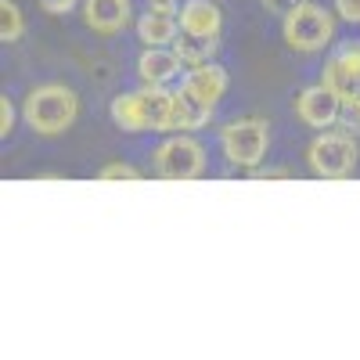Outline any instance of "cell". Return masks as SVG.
Instances as JSON below:
<instances>
[{"mask_svg":"<svg viewBox=\"0 0 360 360\" xmlns=\"http://www.w3.org/2000/svg\"><path fill=\"white\" fill-rule=\"evenodd\" d=\"M79 115V98L76 90H69L65 83H40L25 94L22 101V119L29 123V130H37L40 137H58L65 134Z\"/></svg>","mask_w":360,"mask_h":360,"instance_id":"cell-1","label":"cell"},{"mask_svg":"<svg viewBox=\"0 0 360 360\" xmlns=\"http://www.w3.org/2000/svg\"><path fill=\"white\" fill-rule=\"evenodd\" d=\"M266 148H270V123L259 115L231 119L220 130V152L234 169H249V173L259 169V162L266 159Z\"/></svg>","mask_w":360,"mask_h":360,"instance_id":"cell-2","label":"cell"},{"mask_svg":"<svg viewBox=\"0 0 360 360\" xmlns=\"http://www.w3.org/2000/svg\"><path fill=\"white\" fill-rule=\"evenodd\" d=\"M360 162V144L349 130H324L307 148V166L321 180H346Z\"/></svg>","mask_w":360,"mask_h":360,"instance_id":"cell-3","label":"cell"},{"mask_svg":"<svg viewBox=\"0 0 360 360\" xmlns=\"http://www.w3.org/2000/svg\"><path fill=\"white\" fill-rule=\"evenodd\" d=\"M281 37L299 54H317L335 37V15L314 4V0H307V4H299L292 15L281 18Z\"/></svg>","mask_w":360,"mask_h":360,"instance_id":"cell-4","label":"cell"},{"mask_svg":"<svg viewBox=\"0 0 360 360\" xmlns=\"http://www.w3.org/2000/svg\"><path fill=\"white\" fill-rule=\"evenodd\" d=\"M152 162L162 180H195L205 173V148L191 134H173L155 148Z\"/></svg>","mask_w":360,"mask_h":360,"instance_id":"cell-5","label":"cell"},{"mask_svg":"<svg viewBox=\"0 0 360 360\" xmlns=\"http://www.w3.org/2000/svg\"><path fill=\"white\" fill-rule=\"evenodd\" d=\"M292 105H295L299 123H307L310 130H332L342 119V94L328 83H314L307 90H299V98Z\"/></svg>","mask_w":360,"mask_h":360,"instance_id":"cell-6","label":"cell"},{"mask_svg":"<svg viewBox=\"0 0 360 360\" xmlns=\"http://www.w3.org/2000/svg\"><path fill=\"white\" fill-rule=\"evenodd\" d=\"M176 33H180V11L173 4L152 0L148 11L137 18V37L144 47H169V44H176Z\"/></svg>","mask_w":360,"mask_h":360,"instance_id":"cell-7","label":"cell"},{"mask_svg":"<svg viewBox=\"0 0 360 360\" xmlns=\"http://www.w3.org/2000/svg\"><path fill=\"white\" fill-rule=\"evenodd\" d=\"M83 22L98 37H119L134 22L130 0H83Z\"/></svg>","mask_w":360,"mask_h":360,"instance_id":"cell-8","label":"cell"},{"mask_svg":"<svg viewBox=\"0 0 360 360\" xmlns=\"http://www.w3.org/2000/svg\"><path fill=\"white\" fill-rule=\"evenodd\" d=\"M321 83H328L332 90H339L342 98H349L353 90H360V40L342 44L332 58H328Z\"/></svg>","mask_w":360,"mask_h":360,"instance_id":"cell-9","label":"cell"},{"mask_svg":"<svg viewBox=\"0 0 360 360\" xmlns=\"http://www.w3.org/2000/svg\"><path fill=\"white\" fill-rule=\"evenodd\" d=\"M220 29H224V15L213 0H184L180 4V33L220 40Z\"/></svg>","mask_w":360,"mask_h":360,"instance_id":"cell-10","label":"cell"},{"mask_svg":"<svg viewBox=\"0 0 360 360\" xmlns=\"http://www.w3.org/2000/svg\"><path fill=\"white\" fill-rule=\"evenodd\" d=\"M180 58L173 47H144L137 58V76L144 86H166L173 76H180Z\"/></svg>","mask_w":360,"mask_h":360,"instance_id":"cell-11","label":"cell"},{"mask_svg":"<svg viewBox=\"0 0 360 360\" xmlns=\"http://www.w3.org/2000/svg\"><path fill=\"white\" fill-rule=\"evenodd\" d=\"M227 86H231V79H227V69H224L220 62L198 65V69H191L188 79H184L188 94L198 98V101H205V105H213V108H217V101L227 94Z\"/></svg>","mask_w":360,"mask_h":360,"instance_id":"cell-12","label":"cell"},{"mask_svg":"<svg viewBox=\"0 0 360 360\" xmlns=\"http://www.w3.org/2000/svg\"><path fill=\"white\" fill-rule=\"evenodd\" d=\"M213 105H205V101H198V98H191L184 86L180 90H173V123H169V130L173 134H191V130H202L209 119H213Z\"/></svg>","mask_w":360,"mask_h":360,"instance_id":"cell-13","label":"cell"},{"mask_svg":"<svg viewBox=\"0 0 360 360\" xmlns=\"http://www.w3.org/2000/svg\"><path fill=\"white\" fill-rule=\"evenodd\" d=\"M108 115L119 130L127 134H148V119H144V94L130 90V94H115L108 105Z\"/></svg>","mask_w":360,"mask_h":360,"instance_id":"cell-14","label":"cell"},{"mask_svg":"<svg viewBox=\"0 0 360 360\" xmlns=\"http://www.w3.org/2000/svg\"><path fill=\"white\" fill-rule=\"evenodd\" d=\"M176 58L184 62L188 69H198V65H209V62H217V51H220V40H205V37H188V33H180L176 44H173Z\"/></svg>","mask_w":360,"mask_h":360,"instance_id":"cell-15","label":"cell"},{"mask_svg":"<svg viewBox=\"0 0 360 360\" xmlns=\"http://www.w3.org/2000/svg\"><path fill=\"white\" fill-rule=\"evenodd\" d=\"M25 37V18L18 11L15 0H0V40L4 44H18Z\"/></svg>","mask_w":360,"mask_h":360,"instance_id":"cell-16","label":"cell"},{"mask_svg":"<svg viewBox=\"0 0 360 360\" xmlns=\"http://www.w3.org/2000/svg\"><path fill=\"white\" fill-rule=\"evenodd\" d=\"M98 180H141V169L130 162H108L98 169Z\"/></svg>","mask_w":360,"mask_h":360,"instance_id":"cell-17","label":"cell"},{"mask_svg":"<svg viewBox=\"0 0 360 360\" xmlns=\"http://www.w3.org/2000/svg\"><path fill=\"white\" fill-rule=\"evenodd\" d=\"M342 123H346V130H360V90L342 98Z\"/></svg>","mask_w":360,"mask_h":360,"instance_id":"cell-18","label":"cell"},{"mask_svg":"<svg viewBox=\"0 0 360 360\" xmlns=\"http://www.w3.org/2000/svg\"><path fill=\"white\" fill-rule=\"evenodd\" d=\"M11 130H15V105L8 101V94L0 98V137H11Z\"/></svg>","mask_w":360,"mask_h":360,"instance_id":"cell-19","label":"cell"},{"mask_svg":"<svg viewBox=\"0 0 360 360\" xmlns=\"http://www.w3.org/2000/svg\"><path fill=\"white\" fill-rule=\"evenodd\" d=\"M299 4H307V0H263V8H266V15H278V18H285V15H292Z\"/></svg>","mask_w":360,"mask_h":360,"instance_id":"cell-20","label":"cell"},{"mask_svg":"<svg viewBox=\"0 0 360 360\" xmlns=\"http://www.w3.org/2000/svg\"><path fill=\"white\" fill-rule=\"evenodd\" d=\"M335 15L349 25H360V0H335Z\"/></svg>","mask_w":360,"mask_h":360,"instance_id":"cell-21","label":"cell"},{"mask_svg":"<svg viewBox=\"0 0 360 360\" xmlns=\"http://www.w3.org/2000/svg\"><path fill=\"white\" fill-rule=\"evenodd\" d=\"M37 4H40L47 15H69V11L79 4V0H37Z\"/></svg>","mask_w":360,"mask_h":360,"instance_id":"cell-22","label":"cell"},{"mask_svg":"<svg viewBox=\"0 0 360 360\" xmlns=\"http://www.w3.org/2000/svg\"><path fill=\"white\" fill-rule=\"evenodd\" d=\"M252 176H259V180H288L292 173L281 169V166H266V169H252Z\"/></svg>","mask_w":360,"mask_h":360,"instance_id":"cell-23","label":"cell"},{"mask_svg":"<svg viewBox=\"0 0 360 360\" xmlns=\"http://www.w3.org/2000/svg\"><path fill=\"white\" fill-rule=\"evenodd\" d=\"M159 4H173V0H159Z\"/></svg>","mask_w":360,"mask_h":360,"instance_id":"cell-24","label":"cell"}]
</instances>
